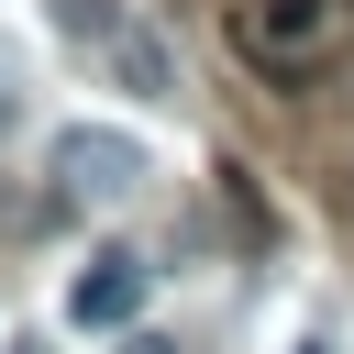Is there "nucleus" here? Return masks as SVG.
Here are the masks:
<instances>
[{
	"label": "nucleus",
	"instance_id": "nucleus-1",
	"mask_svg": "<svg viewBox=\"0 0 354 354\" xmlns=\"http://www.w3.org/2000/svg\"><path fill=\"white\" fill-rule=\"evenodd\" d=\"M332 33H343V0H243L232 11V44L254 66H310Z\"/></svg>",
	"mask_w": 354,
	"mask_h": 354
},
{
	"label": "nucleus",
	"instance_id": "nucleus-7",
	"mask_svg": "<svg viewBox=\"0 0 354 354\" xmlns=\"http://www.w3.org/2000/svg\"><path fill=\"white\" fill-rule=\"evenodd\" d=\"M0 122H11V77H0Z\"/></svg>",
	"mask_w": 354,
	"mask_h": 354
},
{
	"label": "nucleus",
	"instance_id": "nucleus-4",
	"mask_svg": "<svg viewBox=\"0 0 354 354\" xmlns=\"http://www.w3.org/2000/svg\"><path fill=\"white\" fill-rule=\"evenodd\" d=\"M111 77H122L133 100H177V55H166V44L144 33V22H133V33L111 44Z\"/></svg>",
	"mask_w": 354,
	"mask_h": 354
},
{
	"label": "nucleus",
	"instance_id": "nucleus-2",
	"mask_svg": "<svg viewBox=\"0 0 354 354\" xmlns=\"http://www.w3.org/2000/svg\"><path fill=\"white\" fill-rule=\"evenodd\" d=\"M55 188L66 199H133L144 188V144L111 133V122H66L55 133Z\"/></svg>",
	"mask_w": 354,
	"mask_h": 354
},
{
	"label": "nucleus",
	"instance_id": "nucleus-6",
	"mask_svg": "<svg viewBox=\"0 0 354 354\" xmlns=\"http://www.w3.org/2000/svg\"><path fill=\"white\" fill-rule=\"evenodd\" d=\"M0 354H44V343H0Z\"/></svg>",
	"mask_w": 354,
	"mask_h": 354
},
{
	"label": "nucleus",
	"instance_id": "nucleus-5",
	"mask_svg": "<svg viewBox=\"0 0 354 354\" xmlns=\"http://www.w3.org/2000/svg\"><path fill=\"white\" fill-rule=\"evenodd\" d=\"M55 33H77V44H100V55H111V44L133 33V22H122L111 0H55Z\"/></svg>",
	"mask_w": 354,
	"mask_h": 354
},
{
	"label": "nucleus",
	"instance_id": "nucleus-3",
	"mask_svg": "<svg viewBox=\"0 0 354 354\" xmlns=\"http://www.w3.org/2000/svg\"><path fill=\"white\" fill-rule=\"evenodd\" d=\"M144 299H155V266H144V254H88V277L66 288V321H77V332H133Z\"/></svg>",
	"mask_w": 354,
	"mask_h": 354
}]
</instances>
